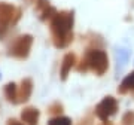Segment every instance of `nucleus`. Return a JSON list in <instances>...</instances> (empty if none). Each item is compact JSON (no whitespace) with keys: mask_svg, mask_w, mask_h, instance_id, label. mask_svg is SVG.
I'll list each match as a JSON object with an SVG mask.
<instances>
[{"mask_svg":"<svg viewBox=\"0 0 134 125\" xmlns=\"http://www.w3.org/2000/svg\"><path fill=\"white\" fill-rule=\"evenodd\" d=\"M39 116H40V113L34 107H25L24 110L21 112V119L25 125H37Z\"/></svg>","mask_w":134,"mask_h":125,"instance_id":"nucleus-8","label":"nucleus"},{"mask_svg":"<svg viewBox=\"0 0 134 125\" xmlns=\"http://www.w3.org/2000/svg\"><path fill=\"white\" fill-rule=\"evenodd\" d=\"M33 91V81L30 77H25L21 81V87L18 89V103H24L30 98Z\"/></svg>","mask_w":134,"mask_h":125,"instance_id":"nucleus-7","label":"nucleus"},{"mask_svg":"<svg viewBox=\"0 0 134 125\" xmlns=\"http://www.w3.org/2000/svg\"><path fill=\"white\" fill-rule=\"evenodd\" d=\"M5 95L8 98V101L10 103H18V87L14 82H9L5 87Z\"/></svg>","mask_w":134,"mask_h":125,"instance_id":"nucleus-9","label":"nucleus"},{"mask_svg":"<svg viewBox=\"0 0 134 125\" xmlns=\"http://www.w3.org/2000/svg\"><path fill=\"white\" fill-rule=\"evenodd\" d=\"M21 16V10L15 6L9 5V3H0V22L9 25L15 24Z\"/></svg>","mask_w":134,"mask_h":125,"instance_id":"nucleus-5","label":"nucleus"},{"mask_svg":"<svg viewBox=\"0 0 134 125\" xmlns=\"http://www.w3.org/2000/svg\"><path fill=\"white\" fill-rule=\"evenodd\" d=\"M103 125H112V124H109V122H104V124H103Z\"/></svg>","mask_w":134,"mask_h":125,"instance_id":"nucleus-17","label":"nucleus"},{"mask_svg":"<svg viewBox=\"0 0 134 125\" xmlns=\"http://www.w3.org/2000/svg\"><path fill=\"white\" fill-rule=\"evenodd\" d=\"M6 125H24V124L19 122V121H16V119H9L8 122H6Z\"/></svg>","mask_w":134,"mask_h":125,"instance_id":"nucleus-16","label":"nucleus"},{"mask_svg":"<svg viewBox=\"0 0 134 125\" xmlns=\"http://www.w3.org/2000/svg\"><path fill=\"white\" fill-rule=\"evenodd\" d=\"M73 12H60L51 19L52 42L57 48H66L73 40Z\"/></svg>","mask_w":134,"mask_h":125,"instance_id":"nucleus-1","label":"nucleus"},{"mask_svg":"<svg viewBox=\"0 0 134 125\" xmlns=\"http://www.w3.org/2000/svg\"><path fill=\"white\" fill-rule=\"evenodd\" d=\"M118 110V101L113 97H104L96 106V115L103 122H107L112 115H115Z\"/></svg>","mask_w":134,"mask_h":125,"instance_id":"nucleus-4","label":"nucleus"},{"mask_svg":"<svg viewBox=\"0 0 134 125\" xmlns=\"http://www.w3.org/2000/svg\"><path fill=\"white\" fill-rule=\"evenodd\" d=\"M75 64H76L75 54H66L64 58H63V61H61V69H60V77H61V81H66L67 79L69 73H70V70L73 69Z\"/></svg>","mask_w":134,"mask_h":125,"instance_id":"nucleus-6","label":"nucleus"},{"mask_svg":"<svg viewBox=\"0 0 134 125\" xmlns=\"http://www.w3.org/2000/svg\"><path fill=\"white\" fill-rule=\"evenodd\" d=\"M122 125H134V112L128 110L122 116Z\"/></svg>","mask_w":134,"mask_h":125,"instance_id":"nucleus-13","label":"nucleus"},{"mask_svg":"<svg viewBox=\"0 0 134 125\" xmlns=\"http://www.w3.org/2000/svg\"><path fill=\"white\" fill-rule=\"evenodd\" d=\"M49 112H51V113H61V112H63V106L60 104V103H54L52 106L49 107Z\"/></svg>","mask_w":134,"mask_h":125,"instance_id":"nucleus-15","label":"nucleus"},{"mask_svg":"<svg viewBox=\"0 0 134 125\" xmlns=\"http://www.w3.org/2000/svg\"><path fill=\"white\" fill-rule=\"evenodd\" d=\"M48 8H49V0H37V3H36V10H37L39 14L45 12Z\"/></svg>","mask_w":134,"mask_h":125,"instance_id":"nucleus-14","label":"nucleus"},{"mask_svg":"<svg viewBox=\"0 0 134 125\" xmlns=\"http://www.w3.org/2000/svg\"><path fill=\"white\" fill-rule=\"evenodd\" d=\"M130 89H134V72H131L128 76H127L124 81H122L121 87L118 88V92H121V94H125V92L130 91Z\"/></svg>","mask_w":134,"mask_h":125,"instance_id":"nucleus-10","label":"nucleus"},{"mask_svg":"<svg viewBox=\"0 0 134 125\" xmlns=\"http://www.w3.org/2000/svg\"><path fill=\"white\" fill-rule=\"evenodd\" d=\"M57 14H58L57 10L54 9L52 6H49L48 9L45 10V12H42V14H40V19H42V21H46V19H52Z\"/></svg>","mask_w":134,"mask_h":125,"instance_id":"nucleus-12","label":"nucleus"},{"mask_svg":"<svg viewBox=\"0 0 134 125\" xmlns=\"http://www.w3.org/2000/svg\"><path fill=\"white\" fill-rule=\"evenodd\" d=\"M49 125H72V121L67 116H57L49 121Z\"/></svg>","mask_w":134,"mask_h":125,"instance_id":"nucleus-11","label":"nucleus"},{"mask_svg":"<svg viewBox=\"0 0 134 125\" xmlns=\"http://www.w3.org/2000/svg\"><path fill=\"white\" fill-rule=\"evenodd\" d=\"M33 45V37L30 34H24V36H19L18 39H15V42L9 46V55L19 60H24L29 57L30 49Z\"/></svg>","mask_w":134,"mask_h":125,"instance_id":"nucleus-3","label":"nucleus"},{"mask_svg":"<svg viewBox=\"0 0 134 125\" xmlns=\"http://www.w3.org/2000/svg\"><path fill=\"white\" fill-rule=\"evenodd\" d=\"M85 62L88 64V69L96 72L98 76L104 75L109 69V58L107 54L101 49H91L85 55Z\"/></svg>","mask_w":134,"mask_h":125,"instance_id":"nucleus-2","label":"nucleus"}]
</instances>
